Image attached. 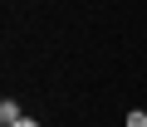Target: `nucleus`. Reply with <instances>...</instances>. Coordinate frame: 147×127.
I'll return each mask as SVG.
<instances>
[{
    "label": "nucleus",
    "mask_w": 147,
    "mask_h": 127,
    "mask_svg": "<svg viewBox=\"0 0 147 127\" xmlns=\"http://www.w3.org/2000/svg\"><path fill=\"white\" fill-rule=\"evenodd\" d=\"M20 117H25V108H20L15 98H5V103H0V122H5V127H15Z\"/></svg>",
    "instance_id": "nucleus-1"
},
{
    "label": "nucleus",
    "mask_w": 147,
    "mask_h": 127,
    "mask_svg": "<svg viewBox=\"0 0 147 127\" xmlns=\"http://www.w3.org/2000/svg\"><path fill=\"white\" fill-rule=\"evenodd\" d=\"M127 127H147V112H142V108H132V112H127Z\"/></svg>",
    "instance_id": "nucleus-2"
},
{
    "label": "nucleus",
    "mask_w": 147,
    "mask_h": 127,
    "mask_svg": "<svg viewBox=\"0 0 147 127\" xmlns=\"http://www.w3.org/2000/svg\"><path fill=\"white\" fill-rule=\"evenodd\" d=\"M15 127H39V122H34V117H20V122H15Z\"/></svg>",
    "instance_id": "nucleus-3"
}]
</instances>
